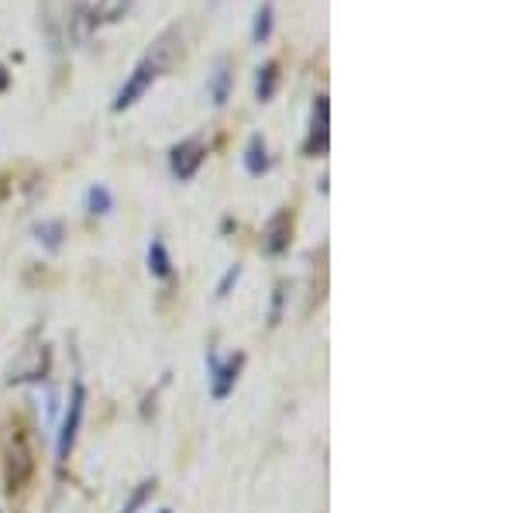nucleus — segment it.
Wrapping results in <instances>:
<instances>
[{
  "instance_id": "nucleus-1",
  "label": "nucleus",
  "mask_w": 516,
  "mask_h": 513,
  "mask_svg": "<svg viewBox=\"0 0 516 513\" xmlns=\"http://www.w3.org/2000/svg\"><path fill=\"white\" fill-rule=\"evenodd\" d=\"M169 62H172V45H169V31H166V35H162L159 42H155L152 49H148L145 56L135 62V69L128 73V80L117 87L114 100H111V111L114 114L131 111V107H135L138 100H142L145 93L159 83V76L169 69Z\"/></svg>"
},
{
  "instance_id": "nucleus-11",
  "label": "nucleus",
  "mask_w": 516,
  "mask_h": 513,
  "mask_svg": "<svg viewBox=\"0 0 516 513\" xmlns=\"http://www.w3.org/2000/svg\"><path fill=\"white\" fill-rule=\"evenodd\" d=\"M279 90V62L276 59H265L262 66L255 69V100L258 104H269Z\"/></svg>"
},
{
  "instance_id": "nucleus-9",
  "label": "nucleus",
  "mask_w": 516,
  "mask_h": 513,
  "mask_svg": "<svg viewBox=\"0 0 516 513\" xmlns=\"http://www.w3.org/2000/svg\"><path fill=\"white\" fill-rule=\"evenodd\" d=\"M131 14V0H97L86 14V25L90 28H104V25H117Z\"/></svg>"
},
{
  "instance_id": "nucleus-8",
  "label": "nucleus",
  "mask_w": 516,
  "mask_h": 513,
  "mask_svg": "<svg viewBox=\"0 0 516 513\" xmlns=\"http://www.w3.org/2000/svg\"><path fill=\"white\" fill-rule=\"evenodd\" d=\"M231 87H234V73H231V59L221 56L214 62V73H210L207 83V97L214 107H224L231 100Z\"/></svg>"
},
{
  "instance_id": "nucleus-3",
  "label": "nucleus",
  "mask_w": 516,
  "mask_h": 513,
  "mask_svg": "<svg viewBox=\"0 0 516 513\" xmlns=\"http://www.w3.org/2000/svg\"><path fill=\"white\" fill-rule=\"evenodd\" d=\"M83 407H86V390H83L80 383H76L73 393H69V407H66V417H62L59 441H56V458H59V465H66V458L73 455L76 434H80V421H83Z\"/></svg>"
},
{
  "instance_id": "nucleus-15",
  "label": "nucleus",
  "mask_w": 516,
  "mask_h": 513,
  "mask_svg": "<svg viewBox=\"0 0 516 513\" xmlns=\"http://www.w3.org/2000/svg\"><path fill=\"white\" fill-rule=\"evenodd\" d=\"M35 235L49 252H56L62 245V238H66V228H62V221H42V224H35Z\"/></svg>"
},
{
  "instance_id": "nucleus-16",
  "label": "nucleus",
  "mask_w": 516,
  "mask_h": 513,
  "mask_svg": "<svg viewBox=\"0 0 516 513\" xmlns=\"http://www.w3.org/2000/svg\"><path fill=\"white\" fill-rule=\"evenodd\" d=\"M238 276H241V266H231L228 272H224V279H221V286H217V300H224L231 293V286L238 283Z\"/></svg>"
},
{
  "instance_id": "nucleus-18",
  "label": "nucleus",
  "mask_w": 516,
  "mask_h": 513,
  "mask_svg": "<svg viewBox=\"0 0 516 513\" xmlns=\"http://www.w3.org/2000/svg\"><path fill=\"white\" fill-rule=\"evenodd\" d=\"M283 297H286V286L279 283V286H276V300H272V314H269V324H272V328H276L279 317H283Z\"/></svg>"
},
{
  "instance_id": "nucleus-14",
  "label": "nucleus",
  "mask_w": 516,
  "mask_h": 513,
  "mask_svg": "<svg viewBox=\"0 0 516 513\" xmlns=\"http://www.w3.org/2000/svg\"><path fill=\"white\" fill-rule=\"evenodd\" d=\"M111 211H114V197H111V190H107L104 183H93L90 190H86V214L104 217V214H111Z\"/></svg>"
},
{
  "instance_id": "nucleus-7",
  "label": "nucleus",
  "mask_w": 516,
  "mask_h": 513,
  "mask_svg": "<svg viewBox=\"0 0 516 513\" xmlns=\"http://www.w3.org/2000/svg\"><path fill=\"white\" fill-rule=\"evenodd\" d=\"M241 365H245V355H231L228 362H217L214 355H210V396L214 400H224V396H231L234 383H238V372Z\"/></svg>"
},
{
  "instance_id": "nucleus-2",
  "label": "nucleus",
  "mask_w": 516,
  "mask_h": 513,
  "mask_svg": "<svg viewBox=\"0 0 516 513\" xmlns=\"http://www.w3.org/2000/svg\"><path fill=\"white\" fill-rule=\"evenodd\" d=\"M35 476V448L25 431V424L14 421L4 438V486L7 496H25Z\"/></svg>"
},
{
  "instance_id": "nucleus-4",
  "label": "nucleus",
  "mask_w": 516,
  "mask_h": 513,
  "mask_svg": "<svg viewBox=\"0 0 516 513\" xmlns=\"http://www.w3.org/2000/svg\"><path fill=\"white\" fill-rule=\"evenodd\" d=\"M203 159H207V145H203L200 138H183V142L172 145V152H169V173L176 176L179 183H186L197 176Z\"/></svg>"
},
{
  "instance_id": "nucleus-20",
  "label": "nucleus",
  "mask_w": 516,
  "mask_h": 513,
  "mask_svg": "<svg viewBox=\"0 0 516 513\" xmlns=\"http://www.w3.org/2000/svg\"><path fill=\"white\" fill-rule=\"evenodd\" d=\"M162 513H169V510H162Z\"/></svg>"
},
{
  "instance_id": "nucleus-13",
  "label": "nucleus",
  "mask_w": 516,
  "mask_h": 513,
  "mask_svg": "<svg viewBox=\"0 0 516 513\" xmlns=\"http://www.w3.org/2000/svg\"><path fill=\"white\" fill-rule=\"evenodd\" d=\"M272 25H276V11H272V4L265 0V4H258V11H255V18H252V45L269 42Z\"/></svg>"
},
{
  "instance_id": "nucleus-12",
  "label": "nucleus",
  "mask_w": 516,
  "mask_h": 513,
  "mask_svg": "<svg viewBox=\"0 0 516 513\" xmlns=\"http://www.w3.org/2000/svg\"><path fill=\"white\" fill-rule=\"evenodd\" d=\"M148 272H152L155 279L172 276V255H169V248L162 245V238H152V242H148Z\"/></svg>"
},
{
  "instance_id": "nucleus-6",
  "label": "nucleus",
  "mask_w": 516,
  "mask_h": 513,
  "mask_svg": "<svg viewBox=\"0 0 516 513\" xmlns=\"http://www.w3.org/2000/svg\"><path fill=\"white\" fill-rule=\"evenodd\" d=\"M289 242H293V211H276L262 231V252L265 255H283Z\"/></svg>"
},
{
  "instance_id": "nucleus-5",
  "label": "nucleus",
  "mask_w": 516,
  "mask_h": 513,
  "mask_svg": "<svg viewBox=\"0 0 516 513\" xmlns=\"http://www.w3.org/2000/svg\"><path fill=\"white\" fill-rule=\"evenodd\" d=\"M327 142H331V104H327V93L314 97V111H310V131L303 152L307 155H327Z\"/></svg>"
},
{
  "instance_id": "nucleus-17",
  "label": "nucleus",
  "mask_w": 516,
  "mask_h": 513,
  "mask_svg": "<svg viewBox=\"0 0 516 513\" xmlns=\"http://www.w3.org/2000/svg\"><path fill=\"white\" fill-rule=\"evenodd\" d=\"M155 493V483H142V489H138V493L135 496H131V503H128V507H124L121 513H135L138 507H142V503L148 500V496H152Z\"/></svg>"
},
{
  "instance_id": "nucleus-19",
  "label": "nucleus",
  "mask_w": 516,
  "mask_h": 513,
  "mask_svg": "<svg viewBox=\"0 0 516 513\" xmlns=\"http://www.w3.org/2000/svg\"><path fill=\"white\" fill-rule=\"evenodd\" d=\"M7 83H11V73H7V69L0 66V90H7Z\"/></svg>"
},
{
  "instance_id": "nucleus-10",
  "label": "nucleus",
  "mask_w": 516,
  "mask_h": 513,
  "mask_svg": "<svg viewBox=\"0 0 516 513\" xmlns=\"http://www.w3.org/2000/svg\"><path fill=\"white\" fill-rule=\"evenodd\" d=\"M272 169V155H269V142L262 135H252L245 145V173L248 176H265Z\"/></svg>"
}]
</instances>
